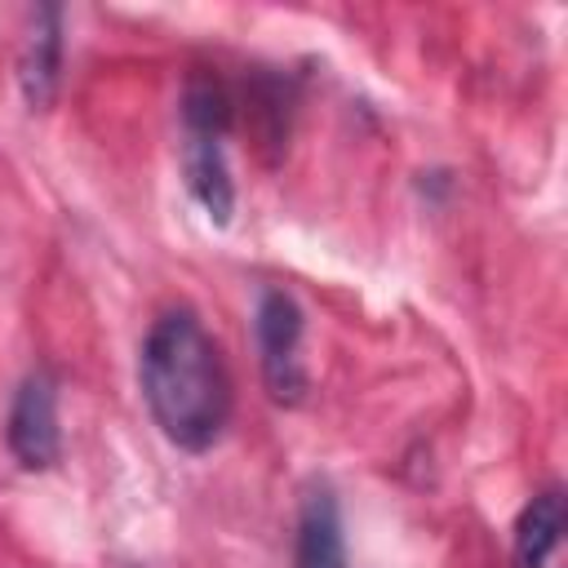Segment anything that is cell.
<instances>
[{
	"instance_id": "cell-1",
	"label": "cell",
	"mask_w": 568,
	"mask_h": 568,
	"mask_svg": "<svg viewBox=\"0 0 568 568\" xmlns=\"http://www.w3.org/2000/svg\"><path fill=\"white\" fill-rule=\"evenodd\" d=\"M138 386L160 435L182 453H209L231 422V373L195 311H164L138 355Z\"/></svg>"
},
{
	"instance_id": "cell-6",
	"label": "cell",
	"mask_w": 568,
	"mask_h": 568,
	"mask_svg": "<svg viewBox=\"0 0 568 568\" xmlns=\"http://www.w3.org/2000/svg\"><path fill=\"white\" fill-rule=\"evenodd\" d=\"M293 568H346V532L342 506L328 484H311L297 506V537H293Z\"/></svg>"
},
{
	"instance_id": "cell-4",
	"label": "cell",
	"mask_w": 568,
	"mask_h": 568,
	"mask_svg": "<svg viewBox=\"0 0 568 568\" xmlns=\"http://www.w3.org/2000/svg\"><path fill=\"white\" fill-rule=\"evenodd\" d=\"M62 4H36L27 13L22 40H18V93L27 111H49L62 84Z\"/></svg>"
},
{
	"instance_id": "cell-7",
	"label": "cell",
	"mask_w": 568,
	"mask_h": 568,
	"mask_svg": "<svg viewBox=\"0 0 568 568\" xmlns=\"http://www.w3.org/2000/svg\"><path fill=\"white\" fill-rule=\"evenodd\" d=\"M564 528H568V501H564V488L550 484V488L532 493L528 506H524L519 519H515L510 564H515V568H546L550 555H555L559 541H564Z\"/></svg>"
},
{
	"instance_id": "cell-2",
	"label": "cell",
	"mask_w": 568,
	"mask_h": 568,
	"mask_svg": "<svg viewBox=\"0 0 568 568\" xmlns=\"http://www.w3.org/2000/svg\"><path fill=\"white\" fill-rule=\"evenodd\" d=\"M253 337H257V364L262 382L275 404H302L306 399V364H302V306L284 288H262L253 311Z\"/></svg>"
},
{
	"instance_id": "cell-5",
	"label": "cell",
	"mask_w": 568,
	"mask_h": 568,
	"mask_svg": "<svg viewBox=\"0 0 568 568\" xmlns=\"http://www.w3.org/2000/svg\"><path fill=\"white\" fill-rule=\"evenodd\" d=\"M182 178L191 200L204 209L213 226H231L235 213V182L226 164V133L182 129Z\"/></svg>"
},
{
	"instance_id": "cell-3",
	"label": "cell",
	"mask_w": 568,
	"mask_h": 568,
	"mask_svg": "<svg viewBox=\"0 0 568 568\" xmlns=\"http://www.w3.org/2000/svg\"><path fill=\"white\" fill-rule=\"evenodd\" d=\"M4 444L22 470H49L62 457V422H58V382L49 368H31L4 417Z\"/></svg>"
}]
</instances>
